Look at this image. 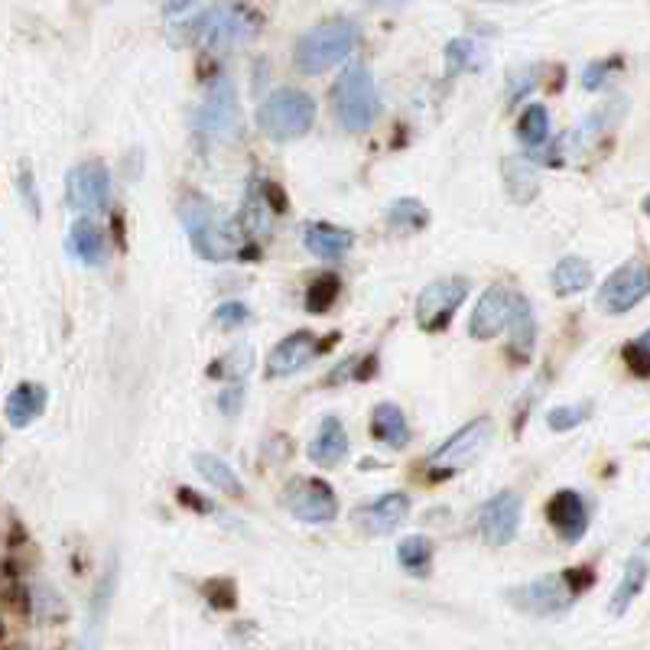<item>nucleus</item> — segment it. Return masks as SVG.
<instances>
[{
	"label": "nucleus",
	"mask_w": 650,
	"mask_h": 650,
	"mask_svg": "<svg viewBox=\"0 0 650 650\" xmlns=\"http://www.w3.org/2000/svg\"><path fill=\"white\" fill-rule=\"evenodd\" d=\"M195 469H199V475H202L215 491H225V494H241V491H244V484H241V478H237L235 469H232L225 459L212 456V452H199V456H195Z\"/></svg>",
	"instance_id": "obj_27"
},
{
	"label": "nucleus",
	"mask_w": 650,
	"mask_h": 650,
	"mask_svg": "<svg viewBox=\"0 0 650 650\" xmlns=\"http://www.w3.org/2000/svg\"><path fill=\"white\" fill-rule=\"evenodd\" d=\"M46 401L50 397H46V387L43 384H30V381L17 384L10 391V397H7V407H3L7 423L13 429H26L33 419H40V414L46 411Z\"/></svg>",
	"instance_id": "obj_18"
},
{
	"label": "nucleus",
	"mask_w": 650,
	"mask_h": 650,
	"mask_svg": "<svg viewBox=\"0 0 650 650\" xmlns=\"http://www.w3.org/2000/svg\"><path fill=\"white\" fill-rule=\"evenodd\" d=\"M251 345H241L237 352H232L228 358H222V364H215V367H209V374H215V377H222V374H247L251 371Z\"/></svg>",
	"instance_id": "obj_36"
},
{
	"label": "nucleus",
	"mask_w": 650,
	"mask_h": 650,
	"mask_svg": "<svg viewBox=\"0 0 650 650\" xmlns=\"http://www.w3.org/2000/svg\"><path fill=\"white\" fill-rule=\"evenodd\" d=\"M287 508L302 524H329L339 518V498L322 478H294L287 484Z\"/></svg>",
	"instance_id": "obj_10"
},
{
	"label": "nucleus",
	"mask_w": 650,
	"mask_h": 650,
	"mask_svg": "<svg viewBox=\"0 0 650 650\" xmlns=\"http://www.w3.org/2000/svg\"><path fill=\"white\" fill-rule=\"evenodd\" d=\"M648 264L644 260H631L625 267H618L598 294V306L611 316H621L628 309H635L644 296H648Z\"/></svg>",
	"instance_id": "obj_12"
},
{
	"label": "nucleus",
	"mask_w": 650,
	"mask_h": 650,
	"mask_svg": "<svg viewBox=\"0 0 650 650\" xmlns=\"http://www.w3.org/2000/svg\"><path fill=\"white\" fill-rule=\"evenodd\" d=\"M511 332H514V342H511V352L518 358H528L533 352V339H536V322H533L531 302L521 296L518 306H514V316H511Z\"/></svg>",
	"instance_id": "obj_28"
},
{
	"label": "nucleus",
	"mask_w": 650,
	"mask_h": 650,
	"mask_svg": "<svg viewBox=\"0 0 650 650\" xmlns=\"http://www.w3.org/2000/svg\"><path fill=\"white\" fill-rule=\"evenodd\" d=\"M546 521H550V528L560 533L566 543H576V540H583L586 531H589V508H586V501H583L579 491L563 488V491H556L550 498Z\"/></svg>",
	"instance_id": "obj_15"
},
{
	"label": "nucleus",
	"mask_w": 650,
	"mask_h": 650,
	"mask_svg": "<svg viewBox=\"0 0 650 650\" xmlns=\"http://www.w3.org/2000/svg\"><path fill=\"white\" fill-rule=\"evenodd\" d=\"M501 173H504L508 192H511L514 202L528 205V202L536 199L540 179H536V170H533L531 160H524V157H504V160H501Z\"/></svg>",
	"instance_id": "obj_23"
},
{
	"label": "nucleus",
	"mask_w": 650,
	"mask_h": 650,
	"mask_svg": "<svg viewBox=\"0 0 650 650\" xmlns=\"http://www.w3.org/2000/svg\"><path fill=\"white\" fill-rule=\"evenodd\" d=\"M521 498L514 491H501L494 498H488L478 511V533L491 543V546H504L518 536L521 528Z\"/></svg>",
	"instance_id": "obj_14"
},
{
	"label": "nucleus",
	"mask_w": 650,
	"mask_h": 650,
	"mask_svg": "<svg viewBox=\"0 0 650 650\" xmlns=\"http://www.w3.org/2000/svg\"><path fill=\"white\" fill-rule=\"evenodd\" d=\"M241 397H244V387L235 384V387H228L222 397H219V407L225 411V414H237V407H241Z\"/></svg>",
	"instance_id": "obj_41"
},
{
	"label": "nucleus",
	"mask_w": 650,
	"mask_h": 650,
	"mask_svg": "<svg viewBox=\"0 0 650 650\" xmlns=\"http://www.w3.org/2000/svg\"><path fill=\"white\" fill-rule=\"evenodd\" d=\"M270 209L264 202V192H260V182H251L247 185V195H244V205H241V219L237 225L247 232V235H267L270 232Z\"/></svg>",
	"instance_id": "obj_26"
},
{
	"label": "nucleus",
	"mask_w": 650,
	"mask_h": 650,
	"mask_svg": "<svg viewBox=\"0 0 650 650\" xmlns=\"http://www.w3.org/2000/svg\"><path fill=\"white\" fill-rule=\"evenodd\" d=\"M469 296V284L466 280H436L429 284L419 299H416V322L423 332H439L452 322L456 309L466 302Z\"/></svg>",
	"instance_id": "obj_11"
},
{
	"label": "nucleus",
	"mask_w": 650,
	"mask_h": 650,
	"mask_svg": "<svg viewBox=\"0 0 650 650\" xmlns=\"http://www.w3.org/2000/svg\"><path fill=\"white\" fill-rule=\"evenodd\" d=\"M518 299H521V294H514V290H508V287H501V284L488 287L484 294L478 296V302H475L472 309V319H469L472 339L488 342V339H494L498 332H504L508 322H511V316H514Z\"/></svg>",
	"instance_id": "obj_13"
},
{
	"label": "nucleus",
	"mask_w": 650,
	"mask_h": 650,
	"mask_svg": "<svg viewBox=\"0 0 650 650\" xmlns=\"http://www.w3.org/2000/svg\"><path fill=\"white\" fill-rule=\"evenodd\" d=\"M446 62L452 72H462V68H478L484 62V53L475 40H452L446 46Z\"/></svg>",
	"instance_id": "obj_33"
},
{
	"label": "nucleus",
	"mask_w": 650,
	"mask_h": 650,
	"mask_svg": "<svg viewBox=\"0 0 650 650\" xmlns=\"http://www.w3.org/2000/svg\"><path fill=\"white\" fill-rule=\"evenodd\" d=\"M349 456V433L339 416H326L316 439L309 443V459L316 466H339Z\"/></svg>",
	"instance_id": "obj_19"
},
{
	"label": "nucleus",
	"mask_w": 650,
	"mask_h": 650,
	"mask_svg": "<svg viewBox=\"0 0 650 650\" xmlns=\"http://www.w3.org/2000/svg\"><path fill=\"white\" fill-rule=\"evenodd\" d=\"M397 560L411 576H426L433 566V543L426 536H407L397 546Z\"/></svg>",
	"instance_id": "obj_29"
},
{
	"label": "nucleus",
	"mask_w": 650,
	"mask_h": 650,
	"mask_svg": "<svg viewBox=\"0 0 650 650\" xmlns=\"http://www.w3.org/2000/svg\"><path fill=\"white\" fill-rule=\"evenodd\" d=\"M411 514V498L394 491V494H384L377 498L374 504H367L364 511H358V524L374 536H384V533H394Z\"/></svg>",
	"instance_id": "obj_17"
},
{
	"label": "nucleus",
	"mask_w": 650,
	"mask_h": 650,
	"mask_svg": "<svg viewBox=\"0 0 650 650\" xmlns=\"http://www.w3.org/2000/svg\"><path fill=\"white\" fill-rule=\"evenodd\" d=\"M65 199L75 212H105L111 202V177L108 167L98 160H85L68 170Z\"/></svg>",
	"instance_id": "obj_9"
},
{
	"label": "nucleus",
	"mask_w": 650,
	"mask_h": 650,
	"mask_svg": "<svg viewBox=\"0 0 650 650\" xmlns=\"http://www.w3.org/2000/svg\"><path fill=\"white\" fill-rule=\"evenodd\" d=\"M339 294H342L339 277L326 274V277H319V280L309 287V294H306V309H309V312H329V309L335 306Z\"/></svg>",
	"instance_id": "obj_32"
},
{
	"label": "nucleus",
	"mask_w": 650,
	"mask_h": 650,
	"mask_svg": "<svg viewBox=\"0 0 650 650\" xmlns=\"http://www.w3.org/2000/svg\"><path fill=\"white\" fill-rule=\"evenodd\" d=\"M579 595L569 589L566 583V573H556V576H540L528 586H514L508 589V601L528 615H536V618H546V615H560L566 611Z\"/></svg>",
	"instance_id": "obj_8"
},
{
	"label": "nucleus",
	"mask_w": 650,
	"mask_h": 650,
	"mask_svg": "<svg viewBox=\"0 0 650 650\" xmlns=\"http://www.w3.org/2000/svg\"><path fill=\"white\" fill-rule=\"evenodd\" d=\"M625 358L631 364V371L638 377H648L650 374V335H638L631 345H625Z\"/></svg>",
	"instance_id": "obj_35"
},
{
	"label": "nucleus",
	"mask_w": 650,
	"mask_h": 650,
	"mask_svg": "<svg viewBox=\"0 0 650 650\" xmlns=\"http://www.w3.org/2000/svg\"><path fill=\"white\" fill-rule=\"evenodd\" d=\"M20 189H23V195H26V202H30V209H33V215H40V195H36V182H33V173L23 167V173H20Z\"/></svg>",
	"instance_id": "obj_40"
},
{
	"label": "nucleus",
	"mask_w": 650,
	"mask_h": 650,
	"mask_svg": "<svg viewBox=\"0 0 650 650\" xmlns=\"http://www.w3.org/2000/svg\"><path fill=\"white\" fill-rule=\"evenodd\" d=\"M319 355V342L312 332H296L290 339H284L270 358H267V374L270 377H290L296 371H302L312 358Z\"/></svg>",
	"instance_id": "obj_16"
},
{
	"label": "nucleus",
	"mask_w": 650,
	"mask_h": 650,
	"mask_svg": "<svg viewBox=\"0 0 650 650\" xmlns=\"http://www.w3.org/2000/svg\"><path fill=\"white\" fill-rule=\"evenodd\" d=\"M241 127V115H237V92L232 78L219 75L209 85V95L195 115V130L209 140H228L235 137Z\"/></svg>",
	"instance_id": "obj_7"
},
{
	"label": "nucleus",
	"mask_w": 650,
	"mask_h": 650,
	"mask_svg": "<svg viewBox=\"0 0 650 650\" xmlns=\"http://www.w3.org/2000/svg\"><path fill=\"white\" fill-rule=\"evenodd\" d=\"M205 592H209L205 598H209L215 608H235L237 592H235V586L228 583V579H212V583L205 586Z\"/></svg>",
	"instance_id": "obj_38"
},
{
	"label": "nucleus",
	"mask_w": 650,
	"mask_h": 650,
	"mask_svg": "<svg viewBox=\"0 0 650 650\" xmlns=\"http://www.w3.org/2000/svg\"><path fill=\"white\" fill-rule=\"evenodd\" d=\"M335 111L339 120L349 130H367L377 115H381V102H377V88L374 78L364 65H349L335 85Z\"/></svg>",
	"instance_id": "obj_5"
},
{
	"label": "nucleus",
	"mask_w": 650,
	"mask_h": 650,
	"mask_svg": "<svg viewBox=\"0 0 650 650\" xmlns=\"http://www.w3.org/2000/svg\"><path fill=\"white\" fill-rule=\"evenodd\" d=\"M592 284V264L586 257H563L553 267V290L560 296L583 294Z\"/></svg>",
	"instance_id": "obj_25"
},
{
	"label": "nucleus",
	"mask_w": 650,
	"mask_h": 650,
	"mask_svg": "<svg viewBox=\"0 0 650 650\" xmlns=\"http://www.w3.org/2000/svg\"><path fill=\"white\" fill-rule=\"evenodd\" d=\"M257 120L264 134H270L274 140H299L302 134H309L316 120V102L299 88H277L260 105Z\"/></svg>",
	"instance_id": "obj_4"
},
{
	"label": "nucleus",
	"mask_w": 650,
	"mask_h": 650,
	"mask_svg": "<svg viewBox=\"0 0 650 650\" xmlns=\"http://www.w3.org/2000/svg\"><path fill=\"white\" fill-rule=\"evenodd\" d=\"M518 137L531 147H540L546 137H550V111L543 105H531L524 115H521V124H518Z\"/></svg>",
	"instance_id": "obj_31"
},
{
	"label": "nucleus",
	"mask_w": 650,
	"mask_h": 650,
	"mask_svg": "<svg viewBox=\"0 0 650 650\" xmlns=\"http://www.w3.org/2000/svg\"><path fill=\"white\" fill-rule=\"evenodd\" d=\"M302 241H306V251L316 254V257H322V260H342L355 247V235L352 232L335 228V225H326V222L306 225Z\"/></svg>",
	"instance_id": "obj_20"
},
{
	"label": "nucleus",
	"mask_w": 650,
	"mask_h": 650,
	"mask_svg": "<svg viewBox=\"0 0 650 650\" xmlns=\"http://www.w3.org/2000/svg\"><path fill=\"white\" fill-rule=\"evenodd\" d=\"M589 419V407L583 404V407H553L550 414H546V426L553 429V433H569V429H576L579 423H586Z\"/></svg>",
	"instance_id": "obj_34"
},
{
	"label": "nucleus",
	"mask_w": 650,
	"mask_h": 650,
	"mask_svg": "<svg viewBox=\"0 0 650 650\" xmlns=\"http://www.w3.org/2000/svg\"><path fill=\"white\" fill-rule=\"evenodd\" d=\"M387 222H391L397 232H419V228L429 225V212H426V205L416 202V199H397V202H391V209H387Z\"/></svg>",
	"instance_id": "obj_30"
},
{
	"label": "nucleus",
	"mask_w": 650,
	"mask_h": 650,
	"mask_svg": "<svg viewBox=\"0 0 650 650\" xmlns=\"http://www.w3.org/2000/svg\"><path fill=\"white\" fill-rule=\"evenodd\" d=\"M615 65H618V60H608V62H601V65H598V62H595V65H589V68H586V78H583V85H586L589 92H595V88H598V85L608 78L605 72H608V68H615Z\"/></svg>",
	"instance_id": "obj_39"
},
{
	"label": "nucleus",
	"mask_w": 650,
	"mask_h": 650,
	"mask_svg": "<svg viewBox=\"0 0 650 650\" xmlns=\"http://www.w3.org/2000/svg\"><path fill=\"white\" fill-rule=\"evenodd\" d=\"M494 439V419L491 416H478L472 423H466L459 433H452L433 456H429V472L433 475H456L469 469L475 459L488 449V443Z\"/></svg>",
	"instance_id": "obj_6"
},
{
	"label": "nucleus",
	"mask_w": 650,
	"mask_h": 650,
	"mask_svg": "<svg viewBox=\"0 0 650 650\" xmlns=\"http://www.w3.org/2000/svg\"><path fill=\"white\" fill-rule=\"evenodd\" d=\"M358 46V26L349 20H332L322 26H312L296 43V68L302 75H319L332 65L352 56Z\"/></svg>",
	"instance_id": "obj_3"
},
{
	"label": "nucleus",
	"mask_w": 650,
	"mask_h": 650,
	"mask_svg": "<svg viewBox=\"0 0 650 650\" xmlns=\"http://www.w3.org/2000/svg\"><path fill=\"white\" fill-rule=\"evenodd\" d=\"M371 436L387 449H404L411 443V423L397 404H381L371 416Z\"/></svg>",
	"instance_id": "obj_22"
},
{
	"label": "nucleus",
	"mask_w": 650,
	"mask_h": 650,
	"mask_svg": "<svg viewBox=\"0 0 650 650\" xmlns=\"http://www.w3.org/2000/svg\"><path fill=\"white\" fill-rule=\"evenodd\" d=\"M68 251H72L82 264L98 267V264H105V257H108V237H105V232H102L92 219H78V222L72 225V235H68Z\"/></svg>",
	"instance_id": "obj_21"
},
{
	"label": "nucleus",
	"mask_w": 650,
	"mask_h": 650,
	"mask_svg": "<svg viewBox=\"0 0 650 650\" xmlns=\"http://www.w3.org/2000/svg\"><path fill=\"white\" fill-rule=\"evenodd\" d=\"M182 13L195 33V40L205 50H228L237 43H247L260 30V17L251 7H199V3H173L167 7Z\"/></svg>",
	"instance_id": "obj_1"
},
{
	"label": "nucleus",
	"mask_w": 650,
	"mask_h": 650,
	"mask_svg": "<svg viewBox=\"0 0 650 650\" xmlns=\"http://www.w3.org/2000/svg\"><path fill=\"white\" fill-rule=\"evenodd\" d=\"M644 586H648V550L641 546V550L635 553V560L625 566L621 586L615 589V598H611V611H615V615H625L628 605L641 595Z\"/></svg>",
	"instance_id": "obj_24"
},
{
	"label": "nucleus",
	"mask_w": 650,
	"mask_h": 650,
	"mask_svg": "<svg viewBox=\"0 0 650 650\" xmlns=\"http://www.w3.org/2000/svg\"><path fill=\"white\" fill-rule=\"evenodd\" d=\"M247 319H251V312H247L244 302H225V306L215 309V322H219L222 329H237V326H244Z\"/></svg>",
	"instance_id": "obj_37"
},
{
	"label": "nucleus",
	"mask_w": 650,
	"mask_h": 650,
	"mask_svg": "<svg viewBox=\"0 0 650 650\" xmlns=\"http://www.w3.org/2000/svg\"><path fill=\"white\" fill-rule=\"evenodd\" d=\"M179 215H182V225L189 232L192 247L205 260H232L241 254V235L235 232V222L209 199H202V195L182 199Z\"/></svg>",
	"instance_id": "obj_2"
}]
</instances>
